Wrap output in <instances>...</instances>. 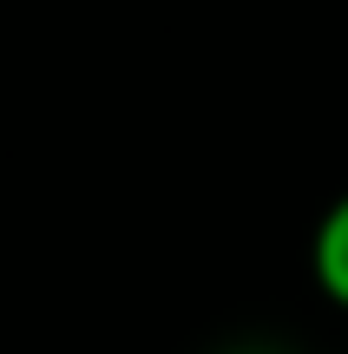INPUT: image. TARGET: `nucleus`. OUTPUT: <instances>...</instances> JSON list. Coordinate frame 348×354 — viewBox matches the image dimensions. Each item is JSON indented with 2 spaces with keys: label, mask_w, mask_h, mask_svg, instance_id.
I'll return each mask as SVG.
<instances>
[{
  "label": "nucleus",
  "mask_w": 348,
  "mask_h": 354,
  "mask_svg": "<svg viewBox=\"0 0 348 354\" xmlns=\"http://www.w3.org/2000/svg\"><path fill=\"white\" fill-rule=\"evenodd\" d=\"M309 276L322 289L329 308L348 315V190L315 216V236H309Z\"/></svg>",
  "instance_id": "nucleus-1"
}]
</instances>
